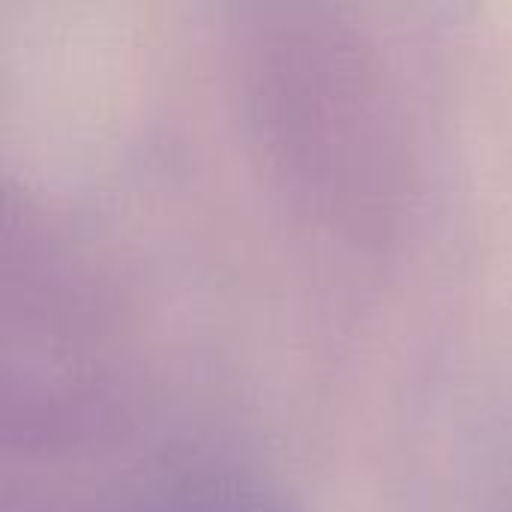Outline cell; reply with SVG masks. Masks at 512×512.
I'll return each instance as SVG.
<instances>
[{
    "label": "cell",
    "mask_w": 512,
    "mask_h": 512,
    "mask_svg": "<svg viewBox=\"0 0 512 512\" xmlns=\"http://www.w3.org/2000/svg\"><path fill=\"white\" fill-rule=\"evenodd\" d=\"M3 480V512H303L246 468L153 444Z\"/></svg>",
    "instance_id": "3957f363"
},
{
    "label": "cell",
    "mask_w": 512,
    "mask_h": 512,
    "mask_svg": "<svg viewBox=\"0 0 512 512\" xmlns=\"http://www.w3.org/2000/svg\"><path fill=\"white\" fill-rule=\"evenodd\" d=\"M243 135L282 207L354 252H390L420 219L408 93L372 30L330 6H255L234 36Z\"/></svg>",
    "instance_id": "6da1fadb"
},
{
    "label": "cell",
    "mask_w": 512,
    "mask_h": 512,
    "mask_svg": "<svg viewBox=\"0 0 512 512\" xmlns=\"http://www.w3.org/2000/svg\"><path fill=\"white\" fill-rule=\"evenodd\" d=\"M6 471L78 465L141 441L123 306L78 237L27 195L3 210Z\"/></svg>",
    "instance_id": "7a4b0ae2"
}]
</instances>
